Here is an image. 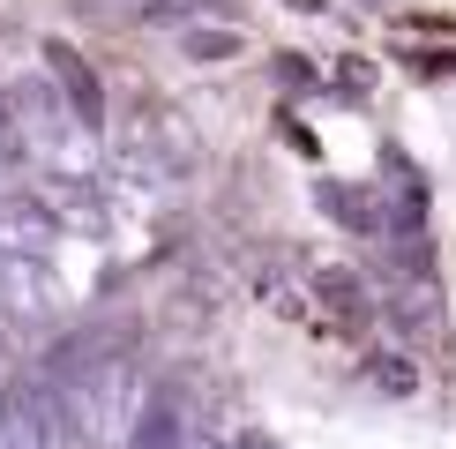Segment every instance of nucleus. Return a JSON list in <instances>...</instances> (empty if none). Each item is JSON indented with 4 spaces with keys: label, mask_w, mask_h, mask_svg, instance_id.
Listing matches in <instances>:
<instances>
[{
    "label": "nucleus",
    "mask_w": 456,
    "mask_h": 449,
    "mask_svg": "<svg viewBox=\"0 0 456 449\" xmlns=\"http://www.w3.org/2000/svg\"><path fill=\"white\" fill-rule=\"evenodd\" d=\"M0 150H15V120H8V105H0ZM23 158V150H15Z\"/></svg>",
    "instance_id": "nucleus-12"
},
{
    "label": "nucleus",
    "mask_w": 456,
    "mask_h": 449,
    "mask_svg": "<svg viewBox=\"0 0 456 449\" xmlns=\"http://www.w3.org/2000/svg\"><path fill=\"white\" fill-rule=\"evenodd\" d=\"M195 165V127L165 105H142L135 127L120 135V173L127 180H180Z\"/></svg>",
    "instance_id": "nucleus-3"
},
{
    "label": "nucleus",
    "mask_w": 456,
    "mask_h": 449,
    "mask_svg": "<svg viewBox=\"0 0 456 449\" xmlns=\"http://www.w3.org/2000/svg\"><path fill=\"white\" fill-rule=\"evenodd\" d=\"M120 449H195V420H187V397L173 382L142 397V412H135V427H127Z\"/></svg>",
    "instance_id": "nucleus-6"
},
{
    "label": "nucleus",
    "mask_w": 456,
    "mask_h": 449,
    "mask_svg": "<svg viewBox=\"0 0 456 449\" xmlns=\"http://www.w3.org/2000/svg\"><path fill=\"white\" fill-rule=\"evenodd\" d=\"M8 195H23V158L0 150V202H8Z\"/></svg>",
    "instance_id": "nucleus-10"
},
{
    "label": "nucleus",
    "mask_w": 456,
    "mask_h": 449,
    "mask_svg": "<svg viewBox=\"0 0 456 449\" xmlns=\"http://www.w3.org/2000/svg\"><path fill=\"white\" fill-rule=\"evenodd\" d=\"M45 314H53V285H45V262L0 255V322H45Z\"/></svg>",
    "instance_id": "nucleus-7"
},
{
    "label": "nucleus",
    "mask_w": 456,
    "mask_h": 449,
    "mask_svg": "<svg viewBox=\"0 0 456 449\" xmlns=\"http://www.w3.org/2000/svg\"><path fill=\"white\" fill-rule=\"evenodd\" d=\"M180 45L195 53V61H224V53H240V30H187Z\"/></svg>",
    "instance_id": "nucleus-9"
},
{
    "label": "nucleus",
    "mask_w": 456,
    "mask_h": 449,
    "mask_svg": "<svg viewBox=\"0 0 456 449\" xmlns=\"http://www.w3.org/2000/svg\"><path fill=\"white\" fill-rule=\"evenodd\" d=\"M0 105H8L15 150H23L30 165H45L53 180H90V127L68 112V98L53 90V75H23V83H8V90H0Z\"/></svg>",
    "instance_id": "nucleus-1"
},
{
    "label": "nucleus",
    "mask_w": 456,
    "mask_h": 449,
    "mask_svg": "<svg viewBox=\"0 0 456 449\" xmlns=\"http://www.w3.org/2000/svg\"><path fill=\"white\" fill-rule=\"evenodd\" d=\"M0 449H83L68 420V397L53 389L45 367L0 374Z\"/></svg>",
    "instance_id": "nucleus-2"
},
{
    "label": "nucleus",
    "mask_w": 456,
    "mask_h": 449,
    "mask_svg": "<svg viewBox=\"0 0 456 449\" xmlns=\"http://www.w3.org/2000/svg\"><path fill=\"white\" fill-rule=\"evenodd\" d=\"M224 449H284L277 435H240V442H224Z\"/></svg>",
    "instance_id": "nucleus-11"
},
{
    "label": "nucleus",
    "mask_w": 456,
    "mask_h": 449,
    "mask_svg": "<svg viewBox=\"0 0 456 449\" xmlns=\"http://www.w3.org/2000/svg\"><path fill=\"white\" fill-rule=\"evenodd\" d=\"M37 61H45L53 90L68 98V112H75V120L90 127V135H98V127H105V83H98V68H90L83 53L68 45V37H45V53H37Z\"/></svg>",
    "instance_id": "nucleus-4"
},
{
    "label": "nucleus",
    "mask_w": 456,
    "mask_h": 449,
    "mask_svg": "<svg viewBox=\"0 0 456 449\" xmlns=\"http://www.w3.org/2000/svg\"><path fill=\"white\" fill-rule=\"evenodd\" d=\"M53 248H61V217L45 210V195H8L0 202V255L45 262Z\"/></svg>",
    "instance_id": "nucleus-5"
},
{
    "label": "nucleus",
    "mask_w": 456,
    "mask_h": 449,
    "mask_svg": "<svg viewBox=\"0 0 456 449\" xmlns=\"http://www.w3.org/2000/svg\"><path fill=\"white\" fill-rule=\"evenodd\" d=\"M195 449H224V442H210V435H195Z\"/></svg>",
    "instance_id": "nucleus-13"
},
{
    "label": "nucleus",
    "mask_w": 456,
    "mask_h": 449,
    "mask_svg": "<svg viewBox=\"0 0 456 449\" xmlns=\"http://www.w3.org/2000/svg\"><path fill=\"white\" fill-rule=\"evenodd\" d=\"M374 8H382V0H374Z\"/></svg>",
    "instance_id": "nucleus-14"
},
{
    "label": "nucleus",
    "mask_w": 456,
    "mask_h": 449,
    "mask_svg": "<svg viewBox=\"0 0 456 449\" xmlns=\"http://www.w3.org/2000/svg\"><path fill=\"white\" fill-rule=\"evenodd\" d=\"M367 382L382 389V397H411V360H389V352H374V360H367Z\"/></svg>",
    "instance_id": "nucleus-8"
}]
</instances>
